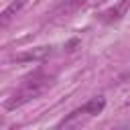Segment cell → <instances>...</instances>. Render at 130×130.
<instances>
[{
	"mask_svg": "<svg viewBox=\"0 0 130 130\" xmlns=\"http://www.w3.org/2000/svg\"><path fill=\"white\" fill-rule=\"evenodd\" d=\"M53 81H55L53 75L45 73L43 69H37L35 73H30L28 77L22 79V83L16 87V91L6 100L4 108H6V110H16V108H20V106L37 100L39 95H43V93L53 85Z\"/></svg>",
	"mask_w": 130,
	"mask_h": 130,
	"instance_id": "1",
	"label": "cell"
},
{
	"mask_svg": "<svg viewBox=\"0 0 130 130\" xmlns=\"http://www.w3.org/2000/svg\"><path fill=\"white\" fill-rule=\"evenodd\" d=\"M83 4H85V0H63L61 4H57V6L53 8V12H51V20L59 22V20H63V18H69V16L75 14Z\"/></svg>",
	"mask_w": 130,
	"mask_h": 130,
	"instance_id": "3",
	"label": "cell"
},
{
	"mask_svg": "<svg viewBox=\"0 0 130 130\" xmlns=\"http://www.w3.org/2000/svg\"><path fill=\"white\" fill-rule=\"evenodd\" d=\"M26 4V0H16V2H12L10 6H6L4 8V12H2V26H8V22H10V18L22 8Z\"/></svg>",
	"mask_w": 130,
	"mask_h": 130,
	"instance_id": "6",
	"label": "cell"
},
{
	"mask_svg": "<svg viewBox=\"0 0 130 130\" xmlns=\"http://www.w3.org/2000/svg\"><path fill=\"white\" fill-rule=\"evenodd\" d=\"M53 53H55L53 47H37V49H30V51H26V53L16 55V61H20V63H24V61H39V63H43V61H47Z\"/></svg>",
	"mask_w": 130,
	"mask_h": 130,
	"instance_id": "5",
	"label": "cell"
},
{
	"mask_svg": "<svg viewBox=\"0 0 130 130\" xmlns=\"http://www.w3.org/2000/svg\"><path fill=\"white\" fill-rule=\"evenodd\" d=\"M104 108H106V98L104 95H95V98H91L89 102H85L81 108H77V110H73L63 122H59V126H65V124H69L73 118H77V116H81V114H87V116H98V114H102L104 112Z\"/></svg>",
	"mask_w": 130,
	"mask_h": 130,
	"instance_id": "2",
	"label": "cell"
},
{
	"mask_svg": "<svg viewBox=\"0 0 130 130\" xmlns=\"http://www.w3.org/2000/svg\"><path fill=\"white\" fill-rule=\"evenodd\" d=\"M128 8H130V0H120V2H118V4H114L112 8L104 10V12L100 14V20H102L104 24H112V22H118L122 16H126Z\"/></svg>",
	"mask_w": 130,
	"mask_h": 130,
	"instance_id": "4",
	"label": "cell"
}]
</instances>
